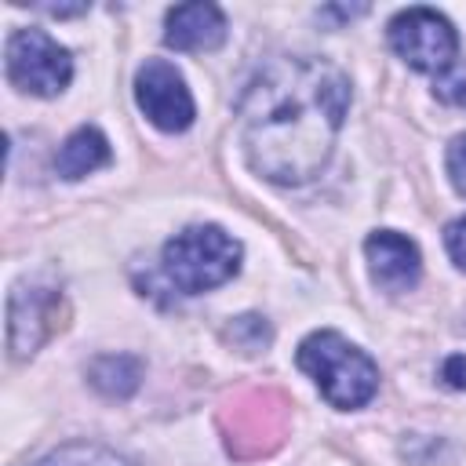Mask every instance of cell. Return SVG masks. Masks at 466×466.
I'll list each match as a JSON object with an SVG mask.
<instances>
[{
    "instance_id": "6da1fadb",
    "label": "cell",
    "mask_w": 466,
    "mask_h": 466,
    "mask_svg": "<svg viewBox=\"0 0 466 466\" xmlns=\"http://www.w3.org/2000/svg\"><path fill=\"white\" fill-rule=\"evenodd\" d=\"M346 109L350 80L339 66L309 55L273 58L240 98L248 164L277 186L309 182L328 164Z\"/></svg>"
},
{
    "instance_id": "7a4b0ae2",
    "label": "cell",
    "mask_w": 466,
    "mask_h": 466,
    "mask_svg": "<svg viewBox=\"0 0 466 466\" xmlns=\"http://www.w3.org/2000/svg\"><path fill=\"white\" fill-rule=\"evenodd\" d=\"M295 360L317 382L331 408H360L379 390L375 360L353 342H346L339 331H313L309 339H302Z\"/></svg>"
},
{
    "instance_id": "3957f363",
    "label": "cell",
    "mask_w": 466,
    "mask_h": 466,
    "mask_svg": "<svg viewBox=\"0 0 466 466\" xmlns=\"http://www.w3.org/2000/svg\"><path fill=\"white\" fill-rule=\"evenodd\" d=\"M240 269V244L218 226H189L164 244V273L186 291L200 295L226 284Z\"/></svg>"
},
{
    "instance_id": "277c9868",
    "label": "cell",
    "mask_w": 466,
    "mask_h": 466,
    "mask_svg": "<svg viewBox=\"0 0 466 466\" xmlns=\"http://www.w3.org/2000/svg\"><path fill=\"white\" fill-rule=\"evenodd\" d=\"M284 426H288V400L273 390H248L233 397V404L222 411L226 444L237 459L269 455L284 441Z\"/></svg>"
},
{
    "instance_id": "5b68a950",
    "label": "cell",
    "mask_w": 466,
    "mask_h": 466,
    "mask_svg": "<svg viewBox=\"0 0 466 466\" xmlns=\"http://www.w3.org/2000/svg\"><path fill=\"white\" fill-rule=\"evenodd\" d=\"M7 76L18 91L51 98L66 91L73 76V58L44 29H18L7 40Z\"/></svg>"
},
{
    "instance_id": "8992f818",
    "label": "cell",
    "mask_w": 466,
    "mask_h": 466,
    "mask_svg": "<svg viewBox=\"0 0 466 466\" xmlns=\"http://www.w3.org/2000/svg\"><path fill=\"white\" fill-rule=\"evenodd\" d=\"M390 47L422 73H444L455 62L459 36L451 22L430 7H408L390 22Z\"/></svg>"
},
{
    "instance_id": "52a82bcc",
    "label": "cell",
    "mask_w": 466,
    "mask_h": 466,
    "mask_svg": "<svg viewBox=\"0 0 466 466\" xmlns=\"http://www.w3.org/2000/svg\"><path fill=\"white\" fill-rule=\"evenodd\" d=\"M135 98H138V109L149 116V124H157L160 131H186L197 116V106L182 73L164 58H146V66H138Z\"/></svg>"
},
{
    "instance_id": "ba28073f",
    "label": "cell",
    "mask_w": 466,
    "mask_h": 466,
    "mask_svg": "<svg viewBox=\"0 0 466 466\" xmlns=\"http://www.w3.org/2000/svg\"><path fill=\"white\" fill-rule=\"evenodd\" d=\"M58 291L47 288H18L7 302V346L15 357H29L58 320Z\"/></svg>"
},
{
    "instance_id": "9c48e42d",
    "label": "cell",
    "mask_w": 466,
    "mask_h": 466,
    "mask_svg": "<svg viewBox=\"0 0 466 466\" xmlns=\"http://www.w3.org/2000/svg\"><path fill=\"white\" fill-rule=\"evenodd\" d=\"M364 255H368L371 280L382 291H408V288H415V280L422 273V258H419L415 240H408L404 233H393V229L371 233L364 240Z\"/></svg>"
},
{
    "instance_id": "30bf717a",
    "label": "cell",
    "mask_w": 466,
    "mask_h": 466,
    "mask_svg": "<svg viewBox=\"0 0 466 466\" xmlns=\"http://www.w3.org/2000/svg\"><path fill=\"white\" fill-rule=\"evenodd\" d=\"M226 40V15L215 4H178L167 11L164 44L175 51H215Z\"/></svg>"
},
{
    "instance_id": "8fae6325",
    "label": "cell",
    "mask_w": 466,
    "mask_h": 466,
    "mask_svg": "<svg viewBox=\"0 0 466 466\" xmlns=\"http://www.w3.org/2000/svg\"><path fill=\"white\" fill-rule=\"evenodd\" d=\"M102 164H109V142H106V135L98 127L73 131L62 142L58 157H55V167H58L62 178H84V175L98 171Z\"/></svg>"
},
{
    "instance_id": "7c38bea8",
    "label": "cell",
    "mask_w": 466,
    "mask_h": 466,
    "mask_svg": "<svg viewBox=\"0 0 466 466\" xmlns=\"http://www.w3.org/2000/svg\"><path fill=\"white\" fill-rule=\"evenodd\" d=\"M142 382V360L127 353H106L91 364V386L106 397H127Z\"/></svg>"
},
{
    "instance_id": "4fadbf2b",
    "label": "cell",
    "mask_w": 466,
    "mask_h": 466,
    "mask_svg": "<svg viewBox=\"0 0 466 466\" xmlns=\"http://www.w3.org/2000/svg\"><path fill=\"white\" fill-rule=\"evenodd\" d=\"M33 466H131V462L109 448H98V444H69V448H58Z\"/></svg>"
},
{
    "instance_id": "5bb4252c",
    "label": "cell",
    "mask_w": 466,
    "mask_h": 466,
    "mask_svg": "<svg viewBox=\"0 0 466 466\" xmlns=\"http://www.w3.org/2000/svg\"><path fill=\"white\" fill-rule=\"evenodd\" d=\"M448 178H451V186L466 197V135H459V138L448 146Z\"/></svg>"
},
{
    "instance_id": "9a60e30c",
    "label": "cell",
    "mask_w": 466,
    "mask_h": 466,
    "mask_svg": "<svg viewBox=\"0 0 466 466\" xmlns=\"http://www.w3.org/2000/svg\"><path fill=\"white\" fill-rule=\"evenodd\" d=\"M444 244H448V255L459 269H466V215L455 218L448 229H444Z\"/></svg>"
},
{
    "instance_id": "2e32d148",
    "label": "cell",
    "mask_w": 466,
    "mask_h": 466,
    "mask_svg": "<svg viewBox=\"0 0 466 466\" xmlns=\"http://www.w3.org/2000/svg\"><path fill=\"white\" fill-rule=\"evenodd\" d=\"M441 375H444V382H448L451 390H466V357H462V353L448 357L444 368H441Z\"/></svg>"
},
{
    "instance_id": "e0dca14e",
    "label": "cell",
    "mask_w": 466,
    "mask_h": 466,
    "mask_svg": "<svg viewBox=\"0 0 466 466\" xmlns=\"http://www.w3.org/2000/svg\"><path fill=\"white\" fill-rule=\"evenodd\" d=\"M462 102H466V95H462Z\"/></svg>"
}]
</instances>
